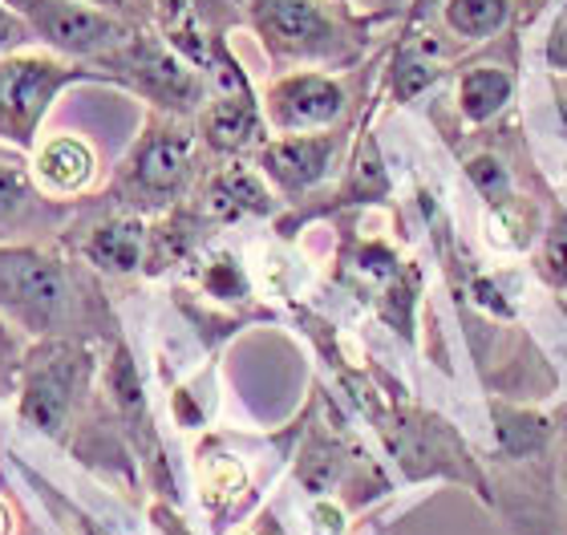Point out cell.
<instances>
[{
	"mask_svg": "<svg viewBox=\"0 0 567 535\" xmlns=\"http://www.w3.org/2000/svg\"><path fill=\"white\" fill-rule=\"evenodd\" d=\"M142 248H146V227L138 215H118L106 219L90 232V239L82 244V256L102 272H134L142 264Z\"/></svg>",
	"mask_w": 567,
	"mask_h": 535,
	"instance_id": "13",
	"label": "cell"
},
{
	"mask_svg": "<svg viewBox=\"0 0 567 535\" xmlns=\"http://www.w3.org/2000/svg\"><path fill=\"white\" fill-rule=\"evenodd\" d=\"M97 175L94 146L78 134H53L33 151V178L45 195H82Z\"/></svg>",
	"mask_w": 567,
	"mask_h": 535,
	"instance_id": "11",
	"label": "cell"
},
{
	"mask_svg": "<svg viewBox=\"0 0 567 535\" xmlns=\"http://www.w3.org/2000/svg\"><path fill=\"white\" fill-rule=\"evenodd\" d=\"M337 146V134H280L276 143L260 146V175L288 195L317 187L332 171Z\"/></svg>",
	"mask_w": 567,
	"mask_h": 535,
	"instance_id": "9",
	"label": "cell"
},
{
	"mask_svg": "<svg viewBox=\"0 0 567 535\" xmlns=\"http://www.w3.org/2000/svg\"><path fill=\"white\" fill-rule=\"evenodd\" d=\"M82 4H94V9H106V12H114V17H122L131 0H82Z\"/></svg>",
	"mask_w": 567,
	"mask_h": 535,
	"instance_id": "22",
	"label": "cell"
},
{
	"mask_svg": "<svg viewBox=\"0 0 567 535\" xmlns=\"http://www.w3.org/2000/svg\"><path fill=\"white\" fill-rule=\"evenodd\" d=\"M341 512H329V507H317V535H341Z\"/></svg>",
	"mask_w": 567,
	"mask_h": 535,
	"instance_id": "21",
	"label": "cell"
},
{
	"mask_svg": "<svg viewBox=\"0 0 567 535\" xmlns=\"http://www.w3.org/2000/svg\"><path fill=\"white\" fill-rule=\"evenodd\" d=\"M547 268H551V276L567 280V224H559L547 239Z\"/></svg>",
	"mask_w": 567,
	"mask_h": 535,
	"instance_id": "20",
	"label": "cell"
},
{
	"mask_svg": "<svg viewBox=\"0 0 567 535\" xmlns=\"http://www.w3.org/2000/svg\"><path fill=\"white\" fill-rule=\"evenodd\" d=\"M9 4L29 21L37 45L94 70H102V61L126 45L134 33L122 17L82 0H9Z\"/></svg>",
	"mask_w": 567,
	"mask_h": 535,
	"instance_id": "4",
	"label": "cell"
},
{
	"mask_svg": "<svg viewBox=\"0 0 567 535\" xmlns=\"http://www.w3.org/2000/svg\"><path fill=\"white\" fill-rule=\"evenodd\" d=\"M344 90L337 78L317 70L288 73L264 94V119L280 134H317L341 119Z\"/></svg>",
	"mask_w": 567,
	"mask_h": 535,
	"instance_id": "8",
	"label": "cell"
},
{
	"mask_svg": "<svg viewBox=\"0 0 567 535\" xmlns=\"http://www.w3.org/2000/svg\"><path fill=\"white\" fill-rule=\"evenodd\" d=\"M70 268L41 248L9 244L0 248V312L29 333H61L73 317Z\"/></svg>",
	"mask_w": 567,
	"mask_h": 535,
	"instance_id": "2",
	"label": "cell"
},
{
	"mask_svg": "<svg viewBox=\"0 0 567 535\" xmlns=\"http://www.w3.org/2000/svg\"><path fill=\"white\" fill-rule=\"evenodd\" d=\"M471 178H474V187L483 191L486 199H495V203L507 199V187H511L507 171L498 167L495 158H474V163H471Z\"/></svg>",
	"mask_w": 567,
	"mask_h": 535,
	"instance_id": "19",
	"label": "cell"
},
{
	"mask_svg": "<svg viewBox=\"0 0 567 535\" xmlns=\"http://www.w3.org/2000/svg\"><path fill=\"white\" fill-rule=\"evenodd\" d=\"M85 369H90L85 349L65 337H45L37 349H29L21 361V378H17L24 422L58 439L61 430L70 426L78 393L85 385Z\"/></svg>",
	"mask_w": 567,
	"mask_h": 535,
	"instance_id": "6",
	"label": "cell"
},
{
	"mask_svg": "<svg viewBox=\"0 0 567 535\" xmlns=\"http://www.w3.org/2000/svg\"><path fill=\"white\" fill-rule=\"evenodd\" d=\"M37 37L29 29L21 12L12 9L9 0H0V58H9V53H21V49H33Z\"/></svg>",
	"mask_w": 567,
	"mask_h": 535,
	"instance_id": "17",
	"label": "cell"
},
{
	"mask_svg": "<svg viewBox=\"0 0 567 535\" xmlns=\"http://www.w3.org/2000/svg\"><path fill=\"white\" fill-rule=\"evenodd\" d=\"M203 134L224 155H236V151H244V146L260 138V106L251 102L248 82H244L236 61L224 73V94L215 97L207 114H203Z\"/></svg>",
	"mask_w": 567,
	"mask_h": 535,
	"instance_id": "10",
	"label": "cell"
},
{
	"mask_svg": "<svg viewBox=\"0 0 567 535\" xmlns=\"http://www.w3.org/2000/svg\"><path fill=\"white\" fill-rule=\"evenodd\" d=\"M207 212L215 219H239V215H264L272 212V191L264 187V178L256 171L227 167L224 175L212 178L207 191Z\"/></svg>",
	"mask_w": 567,
	"mask_h": 535,
	"instance_id": "14",
	"label": "cell"
},
{
	"mask_svg": "<svg viewBox=\"0 0 567 535\" xmlns=\"http://www.w3.org/2000/svg\"><path fill=\"white\" fill-rule=\"evenodd\" d=\"M251 29L276 61L320 65L344 53V33L324 0H251Z\"/></svg>",
	"mask_w": 567,
	"mask_h": 535,
	"instance_id": "7",
	"label": "cell"
},
{
	"mask_svg": "<svg viewBox=\"0 0 567 535\" xmlns=\"http://www.w3.org/2000/svg\"><path fill=\"white\" fill-rule=\"evenodd\" d=\"M507 21V0H446V24L466 41H483Z\"/></svg>",
	"mask_w": 567,
	"mask_h": 535,
	"instance_id": "16",
	"label": "cell"
},
{
	"mask_svg": "<svg viewBox=\"0 0 567 535\" xmlns=\"http://www.w3.org/2000/svg\"><path fill=\"white\" fill-rule=\"evenodd\" d=\"M41 215H58V207L37 187L33 167H24L21 158L0 155V236L33 227Z\"/></svg>",
	"mask_w": 567,
	"mask_h": 535,
	"instance_id": "12",
	"label": "cell"
},
{
	"mask_svg": "<svg viewBox=\"0 0 567 535\" xmlns=\"http://www.w3.org/2000/svg\"><path fill=\"white\" fill-rule=\"evenodd\" d=\"M458 102L462 114L471 122H486L495 119L498 110L511 102V78L503 70H474L462 78L458 85Z\"/></svg>",
	"mask_w": 567,
	"mask_h": 535,
	"instance_id": "15",
	"label": "cell"
},
{
	"mask_svg": "<svg viewBox=\"0 0 567 535\" xmlns=\"http://www.w3.org/2000/svg\"><path fill=\"white\" fill-rule=\"evenodd\" d=\"M78 82H110V73L37 45L0 58V146H12L21 155L37 151L41 122L49 119L61 90Z\"/></svg>",
	"mask_w": 567,
	"mask_h": 535,
	"instance_id": "1",
	"label": "cell"
},
{
	"mask_svg": "<svg viewBox=\"0 0 567 535\" xmlns=\"http://www.w3.org/2000/svg\"><path fill=\"white\" fill-rule=\"evenodd\" d=\"M102 73H110V82L126 85V90L142 94L158 110H171V114H187V110L199 106L203 94H207L203 73L195 70L171 41L138 33V29L131 33L126 45L114 49V53L102 61Z\"/></svg>",
	"mask_w": 567,
	"mask_h": 535,
	"instance_id": "3",
	"label": "cell"
},
{
	"mask_svg": "<svg viewBox=\"0 0 567 535\" xmlns=\"http://www.w3.org/2000/svg\"><path fill=\"white\" fill-rule=\"evenodd\" d=\"M190 171H195V138L178 131L175 122L154 119L122 163L118 195L134 212H158L187 191Z\"/></svg>",
	"mask_w": 567,
	"mask_h": 535,
	"instance_id": "5",
	"label": "cell"
},
{
	"mask_svg": "<svg viewBox=\"0 0 567 535\" xmlns=\"http://www.w3.org/2000/svg\"><path fill=\"white\" fill-rule=\"evenodd\" d=\"M21 337H17V325L0 312V393L12 390V381L21 378Z\"/></svg>",
	"mask_w": 567,
	"mask_h": 535,
	"instance_id": "18",
	"label": "cell"
},
{
	"mask_svg": "<svg viewBox=\"0 0 567 535\" xmlns=\"http://www.w3.org/2000/svg\"><path fill=\"white\" fill-rule=\"evenodd\" d=\"M0 535H9V515H4V507H0Z\"/></svg>",
	"mask_w": 567,
	"mask_h": 535,
	"instance_id": "23",
	"label": "cell"
}]
</instances>
